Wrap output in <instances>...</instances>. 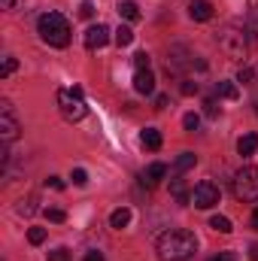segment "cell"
<instances>
[{
  "label": "cell",
  "mask_w": 258,
  "mask_h": 261,
  "mask_svg": "<svg viewBox=\"0 0 258 261\" xmlns=\"http://www.w3.org/2000/svg\"><path fill=\"white\" fill-rule=\"evenodd\" d=\"M155 252L161 261H189L197 252V237L186 228H170L158 237Z\"/></svg>",
  "instance_id": "1"
},
{
  "label": "cell",
  "mask_w": 258,
  "mask_h": 261,
  "mask_svg": "<svg viewBox=\"0 0 258 261\" xmlns=\"http://www.w3.org/2000/svg\"><path fill=\"white\" fill-rule=\"evenodd\" d=\"M37 31H40V37H43V43H49V46H55V49H64L70 46V21H67L61 12H43L40 15V21H37Z\"/></svg>",
  "instance_id": "2"
},
{
  "label": "cell",
  "mask_w": 258,
  "mask_h": 261,
  "mask_svg": "<svg viewBox=\"0 0 258 261\" xmlns=\"http://www.w3.org/2000/svg\"><path fill=\"white\" fill-rule=\"evenodd\" d=\"M231 192H234L237 200H243V203H258V167L255 164H246V167H240L234 173Z\"/></svg>",
  "instance_id": "3"
},
{
  "label": "cell",
  "mask_w": 258,
  "mask_h": 261,
  "mask_svg": "<svg viewBox=\"0 0 258 261\" xmlns=\"http://www.w3.org/2000/svg\"><path fill=\"white\" fill-rule=\"evenodd\" d=\"M58 107H61V116L67 122H82L88 116V103H85V94H82L79 85L58 91Z\"/></svg>",
  "instance_id": "4"
},
{
  "label": "cell",
  "mask_w": 258,
  "mask_h": 261,
  "mask_svg": "<svg viewBox=\"0 0 258 261\" xmlns=\"http://www.w3.org/2000/svg\"><path fill=\"white\" fill-rule=\"evenodd\" d=\"M222 49L231 55V58H246V31H234V28H228L225 34H222Z\"/></svg>",
  "instance_id": "5"
},
{
  "label": "cell",
  "mask_w": 258,
  "mask_h": 261,
  "mask_svg": "<svg viewBox=\"0 0 258 261\" xmlns=\"http://www.w3.org/2000/svg\"><path fill=\"white\" fill-rule=\"evenodd\" d=\"M18 137V122L12 116V103L0 100V143H12Z\"/></svg>",
  "instance_id": "6"
},
{
  "label": "cell",
  "mask_w": 258,
  "mask_h": 261,
  "mask_svg": "<svg viewBox=\"0 0 258 261\" xmlns=\"http://www.w3.org/2000/svg\"><path fill=\"white\" fill-rule=\"evenodd\" d=\"M192 203L197 206V210H213L216 203H219V189L213 186V182H197L192 192Z\"/></svg>",
  "instance_id": "7"
},
{
  "label": "cell",
  "mask_w": 258,
  "mask_h": 261,
  "mask_svg": "<svg viewBox=\"0 0 258 261\" xmlns=\"http://www.w3.org/2000/svg\"><path fill=\"white\" fill-rule=\"evenodd\" d=\"M110 43V28L107 24H91L88 31H85V49H104Z\"/></svg>",
  "instance_id": "8"
},
{
  "label": "cell",
  "mask_w": 258,
  "mask_h": 261,
  "mask_svg": "<svg viewBox=\"0 0 258 261\" xmlns=\"http://www.w3.org/2000/svg\"><path fill=\"white\" fill-rule=\"evenodd\" d=\"M134 88L140 94H155V73L152 70H137L134 73Z\"/></svg>",
  "instance_id": "9"
},
{
  "label": "cell",
  "mask_w": 258,
  "mask_h": 261,
  "mask_svg": "<svg viewBox=\"0 0 258 261\" xmlns=\"http://www.w3.org/2000/svg\"><path fill=\"white\" fill-rule=\"evenodd\" d=\"M167 176V164H161V161H155V164H149L146 170H143V186H149V189H155L161 179Z\"/></svg>",
  "instance_id": "10"
},
{
  "label": "cell",
  "mask_w": 258,
  "mask_h": 261,
  "mask_svg": "<svg viewBox=\"0 0 258 261\" xmlns=\"http://www.w3.org/2000/svg\"><path fill=\"white\" fill-rule=\"evenodd\" d=\"M189 15H192L194 21H210L213 18V3L210 0H194L192 6H189Z\"/></svg>",
  "instance_id": "11"
},
{
  "label": "cell",
  "mask_w": 258,
  "mask_h": 261,
  "mask_svg": "<svg viewBox=\"0 0 258 261\" xmlns=\"http://www.w3.org/2000/svg\"><path fill=\"white\" fill-rule=\"evenodd\" d=\"M237 152H240L243 158L255 155L258 152V134H246V137H240V140H237Z\"/></svg>",
  "instance_id": "12"
},
{
  "label": "cell",
  "mask_w": 258,
  "mask_h": 261,
  "mask_svg": "<svg viewBox=\"0 0 258 261\" xmlns=\"http://www.w3.org/2000/svg\"><path fill=\"white\" fill-rule=\"evenodd\" d=\"M140 143L146 146V149H161V130H155V128H146L143 134H140Z\"/></svg>",
  "instance_id": "13"
},
{
  "label": "cell",
  "mask_w": 258,
  "mask_h": 261,
  "mask_svg": "<svg viewBox=\"0 0 258 261\" xmlns=\"http://www.w3.org/2000/svg\"><path fill=\"white\" fill-rule=\"evenodd\" d=\"M128 222H131V210H128V206H119V210H113V216H110V225H113L116 231L128 228Z\"/></svg>",
  "instance_id": "14"
},
{
  "label": "cell",
  "mask_w": 258,
  "mask_h": 261,
  "mask_svg": "<svg viewBox=\"0 0 258 261\" xmlns=\"http://www.w3.org/2000/svg\"><path fill=\"white\" fill-rule=\"evenodd\" d=\"M170 192H173V197H176V203H183V206L192 203V195H189V189H186L183 179H173V182H170Z\"/></svg>",
  "instance_id": "15"
},
{
  "label": "cell",
  "mask_w": 258,
  "mask_h": 261,
  "mask_svg": "<svg viewBox=\"0 0 258 261\" xmlns=\"http://www.w3.org/2000/svg\"><path fill=\"white\" fill-rule=\"evenodd\" d=\"M216 97H225V100H237L240 91L234 82H216Z\"/></svg>",
  "instance_id": "16"
},
{
  "label": "cell",
  "mask_w": 258,
  "mask_h": 261,
  "mask_svg": "<svg viewBox=\"0 0 258 261\" xmlns=\"http://www.w3.org/2000/svg\"><path fill=\"white\" fill-rule=\"evenodd\" d=\"M119 15L128 18V21H137V18H140V6H137L134 0H122V3H119Z\"/></svg>",
  "instance_id": "17"
},
{
  "label": "cell",
  "mask_w": 258,
  "mask_h": 261,
  "mask_svg": "<svg viewBox=\"0 0 258 261\" xmlns=\"http://www.w3.org/2000/svg\"><path fill=\"white\" fill-rule=\"evenodd\" d=\"M194 161H197V158H194L192 152H183V155L173 161V173H186V170H192Z\"/></svg>",
  "instance_id": "18"
},
{
  "label": "cell",
  "mask_w": 258,
  "mask_h": 261,
  "mask_svg": "<svg viewBox=\"0 0 258 261\" xmlns=\"http://www.w3.org/2000/svg\"><path fill=\"white\" fill-rule=\"evenodd\" d=\"M210 228L219 231V234H231V231H234V228H231V219H225V216H213V219H210Z\"/></svg>",
  "instance_id": "19"
},
{
  "label": "cell",
  "mask_w": 258,
  "mask_h": 261,
  "mask_svg": "<svg viewBox=\"0 0 258 261\" xmlns=\"http://www.w3.org/2000/svg\"><path fill=\"white\" fill-rule=\"evenodd\" d=\"M113 40H116V46H119V49H122V46H131V43H134V31H131V28H119Z\"/></svg>",
  "instance_id": "20"
},
{
  "label": "cell",
  "mask_w": 258,
  "mask_h": 261,
  "mask_svg": "<svg viewBox=\"0 0 258 261\" xmlns=\"http://www.w3.org/2000/svg\"><path fill=\"white\" fill-rule=\"evenodd\" d=\"M46 219H49V222H55V225H61V222L67 219V213H64V210H58V206H46Z\"/></svg>",
  "instance_id": "21"
},
{
  "label": "cell",
  "mask_w": 258,
  "mask_h": 261,
  "mask_svg": "<svg viewBox=\"0 0 258 261\" xmlns=\"http://www.w3.org/2000/svg\"><path fill=\"white\" fill-rule=\"evenodd\" d=\"M28 240H31L34 246H40V243L46 240V228H31V231H28Z\"/></svg>",
  "instance_id": "22"
},
{
  "label": "cell",
  "mask_w": 258,
  "mask_h": 261,
  "mask_svg": "<svg viewBox=\"0 0 258 261\" xmlns=\"http://www.w3.org/2000/svg\"><path fill=\"white\" fill-rule=\"evenodd\" d=\"M197 125H200V116H197V113H186L183 128H186V130H197Z\"/></svg>",
  "instance_id": "23"
},
{
  "label": "cell",
  "mask_w": 258,
  "mask_h": 261,
  "mask_svg": "<svg viewBox=\"0 0 258 261\" xmlns=\"http://www.w3.org/2000/svg\"><path fill=\"white\" fill-rule=\"evenodd\" d=\"M15 67H18V61H15V58H6V61H3V67H0V79L12 76V73H15Z\"/></svg>",
  "instance_id": "24"
},
{
  "label": "cell",
  "mask_w": 258,
  "mask_h": 261,
  "mask_svg": "<svg viewBox=\"0 0 258 261\" xmlns=\"http://www.w3.org/2000/svg\"><path fill=\"white\" fill-rule=\"evenodd\" d=\"M203 113H207L210 119L219 116V103H216V97H207V100H203Z\"/></svg>",
  "instance_id": "25"
},
{
  "label": "cell",
  "mask_w": 258,
  "mask_h": 261,
  "mask_svg": "<svg viewBox=\"0 0 258 261\" xmlns=\"http://www.w3.org/2000/svg\"><path fill=\"white\" fill-rule=\"evenodd\" d=\"M134 67H137V70H149V55H146V52H137V55H134Z\"/></svg>",
  "instance_id": "26"
},
{
  "label": "cell",
  "mask_w": 258,
  "mask_h": 261,
  "mask_svg": "<svg viewBox=\"0 0 258 261\" xmlns=\"http://www.w3.org/2000/svg\"><path fill=\"white\" fill-rule=\"evenodd\" d=\"M70 179H73V186H85V182H88V173H85V170H82V167H76V170H73V176H70Z\"/></svg>",
  "instance_id": "27"
},
{
  "label": "cell",
  "mask_w": 258,
  "mask_h": 261,
  "mask_svg": "<svg viewBox=\"0 0 258 261\" xmlns=\"http://www.w3.org/2000/svg\"><path fill=\"white\" fill-rule=\"evenodd\" d=\"M79 15H82V18H91V15H94V6H91V0H82V3H79Z\"/></svg>",
  "instance_id": "28"
},
{
  "label": "cell",
  "mask_w": 258,
  "mask_h": 261,
  "mask_svg": "<svg viewBox=\"0 0 258 261\" xmlns=\"http://www.w3.org/2000/svg\"><path fill=\"white\" fill-rule=\"evenodd\" d=\"M252 67H240V73H237V82H252Z\"/></svg>",
  "instance_id": "29"
},
{
  "label": "cell",
  "mask_w": 258,
  "mask_h": 261,
  "mask_svg": "<svg viewBox=\"0 0 258 261\" xmlns=\"http://www.w3.org/2000/svg\"><path fill=\"white\" fill-rule=\"evenodd\" d=\"M183 94H186V97H192V94H197V82H192V79H186V82H183Z\"/></svg>",
  "instance_id": "30"
},
{
  "label": "cell",
  "mask_w": 258,
  "mask_h": 261,
  "mask_svg": "<svg viewBox=\"0 0 258 261\" xmlns=\"http://www.w3.org/2000/svg\"><path fill=\"white\" fill-rule=\"evenodd\" d=\"M49 261H70V252L67 249H55V252H49Z\"/></svg>",
  "instance_id": "31"
},
{
  "label": "cell",
  "mask_w": 258,
  "mask_h": 261,
  "mask_svg": "<svg viewBox=\"0 0 258 261\" xmlns=\"http://www.w3.org/2000/svg\"><path fill=\"white\" fill-rule=\"evenodd\" d=\"M170 107V97L167 94H155V110H167Z\"/></svg>",
  "instance_id": "32"
},
{
  "label": "cell",
  "mask_w": 258,
  "mask_h": 261,
  "mask_svg": "<svg viewBox=\"0 0 258 261\" xmlns=\"http://www.w3.org/2000/svg\"><path fill=\"white\" fill-rule=\"evenodd\" d=\"M46 186H49V189H55V192H61V189H64V179H58V176H49V179H46Z\"/></svg>",
  "instance_id": "33"
},
{
  "label": "cell",
  "mask_w": 258,
  "mask_h": 261,
  "mask_svg": "<svg viewBox=\"0 0 258 261\" xmlns=\"http://www.w3.org/2000/svg\"><path fill=\"white\" fill-rule=\"evenodd\" d=\"M82 261H107V258H104V252L91 249V252H85V258H82Z\"/></svg>",
  "instance_id": "34"
},
{
  "label": "cell",
  "mask_w": 258,
  "mask_h": 261,
  "mask_svg": "<svg viewBox=\"0 0 258 261\" xmlns=\"http://www.w3.org/2000/svg\"><path fill=\"white\" fill-rule=\"evenodd\" d=\"M237 255L234 252H222V255H216V258H210V261H234Z\"/></svg>",
  "instance_id": "35"
},
{
  "label": "cell",
  "mask_w": 258,
  "mask_h": 261,
  "mask_svg": "<svg viewBox=\"0 0 258 261\" xmlns=\"http://www.w3.org/2000/svg\"><path fill=\"white\" fill-rule=\"evenodd\" d=\"M249 225H252V231H258V206L252 210V219H249Z\"/></svg>",
  "instance_id": "36"
},
{
  "label": "cell",
  "mask_w": 258,
  "mask_h": 261,
  "mask_svg": "<svg viewBox=\"0 0 258 261\" xmlns=\"http://www.w3.org/2000/svg\"><path fill=\"white\" fill-rule=\"evenodd\" d=\"M15 6V0H3V9H12Z\"/></svg>",
  "instance_id": "37"
},
{
  "label": "cell",
  "mask_w": 258,
  "mask_h": 261,
  "mask_svg": "<svg viewBox=\"0 0 258 261\" xmlns=\"http://www.w3.org/2000/svg\"><path fill=\"white\" fill-rule=\"evenodd\" d=\"M252 258H255V261H258V246H252Z\"/></svg>",
  "instance_id": "38"
}]
</instances>
